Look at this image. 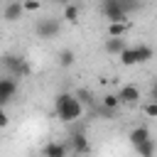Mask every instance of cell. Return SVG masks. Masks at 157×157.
Returning <instances> with one entry per match:
<instances>
[{"mask_svg": "<svg viewBox=\"0 0 157 157\" xmlns=\"http://www.w3.org/2000/svg\"><path fill=\"white\" fill-rule=\"evenodd\" d=\"M22 5H25L27 12H37L42 7V0H22Z\"/></svg>", "mask_w": 157, "mask_h": 157, "instance_id": "ffe728a7", "label": "cell"}, {"mask_svg": "<svg viewBox=\"0 0 157 157\" xmlns=\"http://www.w3.org/2000/svg\"><path fill=\"white\" fill-rule=\"evenodd\" d=\"M56 2H59V5H69V0H56Z\"/></svg>", "mask_w": 157, "mask_h": 157, "instance_id": "cb8c5ba5", "label": "cell"}, {"mask_svg": "<svg viewBox=\"0 0 157 157\" xmlns=\"http://www.w3.org/2000/svg\"><path fill=\"white\" fill-rule=\"evenodd\" d=\"M5 69L15 76V78H25V76H29V64H27V59H22V56H5Z\"/></svg>", "mask_w": 157, "mask_h": 157, "instance_id": "5b68a950", "label": "cell"}, {"mask_svg": "<svg viewBox=\"0 0 157 157\" xmlns=\"http://www.w3.org/2000/svg\"><path fill=\"white\" fill-rule=\"evenodd\" d=\"M101 12H103V17H105L108 22H123V20H128V15H130L118 0H101Z\"/></svg>", "mask_w": 157, "mask_h": 157, "instance_id": "277c9868", "label": "cell"}, {"mask_svg": "<svg viewBox=\"0 0 157 157\" xmlns=\"http://www.w3.org/2000/svg\"><path fill=\"white\" fill-rule=\"evenodd\" d=\"M152 56H155L152 47H147V44H137V47H128V49L118 56V61H120L123 66H137V64H147Z\"/></svg>", "mask_w": 157, "mask_h": 157, "instance_id": "7a4b0ae2", "label": "cell"}, {"mask_svg": "<svg viewBox=\"0 0 157 157\" xmlns=\"http://www.w3.org/2000/svg\"><path fill=\"white\" fill-rule=\"evenodd\" d=\"M61 20H64V17H61ZM61 20H59V17H44V20H39L37 27H34L37 37H39V39H54V37L61 32Z\"/></svg>", "mask_w": 157, "mask_h": 157, "instance_id": "3957f363", "label": "cell"}, {"mask_svg": "<svg viewBox=\"0 0 157 157\" xmlns=\"http://www.w3.org/2000/svg\"><path fill=\"white\" fill-rule=\"evenodd\" d=\"M103 49H105V54L120 56V54L128 49V44H125V39H123V37H108V39L103 42Z\"/></svg>", "mask_w": 157, "mask_h": 157, "instance_id": "9c48e42d", "label": "cell"}, {"mask_svg": "<svg viewBox=\"0 0 157 157\" xmlns=\"http://www.w3.org/2000/svg\"><path fill=\"white\" fill-rule=\"evenodd\" d=\"M10 123V118H7V113H0V128H5Z\"/></svg>", "mask_w": 157, "mask_h": 157, "instance_id": "7402d4cb", "label": "cell"}, {"mask_svg": "<svg viewBox=\"0 0 157 157\" xmlns=\"http://www.w3.org/2000/svg\"><path fill=\"white\" fill-rule=\"evenodd\" d=\"M76 98H78L83 105H91V103H93V93H91L88 88H78V91H76Z\"/></svg>", "mask_w": 157, "mask_h": 157, "instance_id": "ac0fdd59", "label": "cell"}, {"mask_svg": "<svg viewBox=\"0 0 157 157\" xmlns=\"http://www.w3.org/2000/svg\"><path fill=\"white\" fill-rule=\"evenodd\" d=\"M142 110H145L147 118H157V101H147V103L142 105Z\"/></svg>", "mask_w": 157, "mask_h": 157, "instance_id": "d6986e66", "label": "cell"}, {"mask_svg": "<svg viewBox=\"0 0 157 157\" xmlns=\"http://www.w3.org/2000/svg\"><path fill=\"white\" fill-rule=\"evenodd\" d=\"M69 152H71V145H61V142H49V145L42 150L44 157H64V155H69Z\"/></svg>", "mask_w": 157, "mask_h": 157, "instance_id": "30bf717a", "label": "cell"}, {"mask_svg": "<svg viewBox=\"0 0 157 157\" xmlns=\"http://www.w3.org/2000/svg\"><path fill=\"white\" fill-rule=\"evenodd\" d=\"M71 152H76V155H88V152H91V145H88L86 135L76 132V135L71 137Z\"/></svg>", "mask_w": 157, "mask_h": 157, "instance_id": "8fae6325", "label": "cell"}, {"mask_svg": "<svg viewBox=\"0 0 157 157\" xmlns=\"http://www.w3.org/2000/svg\"><path fill=\"white\" fill-rule=\"evenodd\" d=\"M128 137H130V142H132V147H135V145H140V142L150 140L152 135H150V130H147L145 125H137V128H132V130H130V135H128Z\"/></svg>", "mask_w": 157, "mask_h": 157, "instance_id": "7c38bea8", "label": "cell"}, {"mask_svg": "<svg viewBox=\"0 0 157 157\" xmlns=\"http://www.w3.org/2000/svg\"><path fill=\"white\" fill-rule=\"evenodd\" d=\"M128 29H130L128 20H123V22H108V37H123Z\"/></svg>", "mask_w": 157, "mask_h": 157, "instance_id": "4fadbf2b", "label": "cell"}, {"mask_svg": "<svg viewBox=\"0 0 157 157\" xmlns=\"http://www.w3.org/2000/svg\"><path fill=\"white\" fill-rule=\"evenodd\" d=\"M64 20H66L69 25H76V22H78V7L71 5V2L64 5Z\"/></svg>", "mask_w": 157, "mask_h": 157, "instance_id": "2e32d148", "label": "cell"}, {"mask_svg": "<svg viewBox=\"0 0 157 157\" xmlns=\"http://www.w3.org/2000/svg\"><path fill=\"white\" fill-rule=\"evenodd\" d=\"M118 96H120V103H123V105H137L140 98H142V93H140V88H137L135 83L120 86V88H118Z\"/></svg>", "mask_w": 157, "mask_h": 157, "instance_id": "8992f818", "label": "cell"}, {"mask_svg": "<svg viewBox=\"0 0 157 157\" xmlns=\"http://www.w3.org/2000/svg\"><path fill=\"white\" fill-rule=\"evenodd\" d=\"M54 108H56V115L61 123H74L83 115V103L76 98V93H59L54 98Z\"/></svg>", "mask_w": 157, "mask_h": 157, "instance_id": "6da1fadb", "label": "cell"}, {"mask_svg": "<svg viewBox=\"0 0 157 157\" xmlns=\"http://www.w3.org/2000/svg\"><path fill=\"white\" fill-rule=\"evenodd\" d=\"M56 61H59V66H61V69H69V66H74V61H76V54H74V49H61V52L56 54Z\"/></svg>", "mask_w": 157, "mask_h": 157, "instance_id": "5bb4252c", "label": "cell"}, {"mask_svg": "<svg viewBox=\"0 0 157 157\" xmlns=\"http://www.w3.org/2000/svg\"><path fill=\"white\" fill-rule=\"evenodd\" d=\"M135 152H137L140 157H152V155L157 152V145H155V140L150 137V140H145V142L135 145Z\"/></svg>", "mask_w": 157, "mask_h": 157, "instance_id": "9a60e30c", "label": "cell"}, {"mask_svg": "<svg viewBox=\"0 0 157 157\" xmlns=\"http://www.w3.org/2000/svg\"><path fill=\"white\" fill-rule=\"evenodd\" d=\"M150 101H157V83H152L150 88Z\"/></svg>", "mask_w": 157, "mask_h": 157, "instance_id": "603a6c76", "label": "cell"}, {"mask_svg": "<svg viewBox=\"0 0 157 157\" xmlns=\"http://www.w3.org/2000/svg\"><path fill=\"white\" fill-rule=\"evenodd\" d=\"M118 2H120L128 12H132V10H137V7L142 5V0H118Z\"/></svg>", "mask_w": 157, "mask_h": 157, "instance_id": "44dd1931", "label": "cell"}, {"mask_svg": "<svg viewBox=\"0 0 157 157\" xmlns=\"http://www.w3.org/2000/svg\"><path fill=\"white\" fill-rule=\"evenodd\" d=\"M101 103H103V105H108V108H113V110H118V108L123 105V103H120V96H118V93H105V96L101 98Z\"/></svg>", "mask_w": 157, "mask_h": 157, "instance_id": "e0dca14e", "label": "cell"}, {"mask_svg": "<svg viewBox=\"0 0 157 157\" xmlns=\"http://www.w3.org/2000/svg\"><path fill=\"white\" fill-rule=\"evenodd\" d=\"M27 10H25V5H22V0H10L7 5H5V10H2V17H5V22H17L22 15H25Z\"/></svg>", "mask_w": 157, "mask_h": 157, "instance_id": "ba28073f", "label": "cell"}, {"mask_svg": "<svg viewBox=\"0 0 157 157\" xmlns=\"http://www.w3.org/2000/svg\"><path fill=\"white\" fill-rule=\"evenodd\" d=\"M17 93V81L15 76H7V78H0V103L7 105Z\"/></svg>", "mask_w": 157, "mask_h": 157, "instance_id": "52a82bcc", "label": "cell"}]
</instances>
